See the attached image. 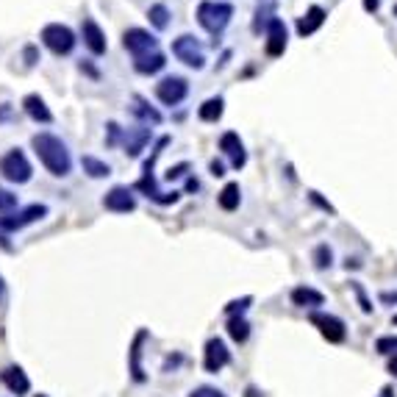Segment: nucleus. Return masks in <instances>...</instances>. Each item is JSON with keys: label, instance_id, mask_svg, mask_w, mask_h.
Listing matches in <instances>:
<instances>
[{"label": "nucleus", "instance_id": "nucleus-1", "mask_svg": "<svg viewBox=\"0 0 397 397\" xmlns=\"http://www.w3.org/2000/svg\"><path fill=\"white\" fill-rule=\"evenodd\" d=\"M31 145H33V153L39 156L42 167H45L50 176H56V178H67V176L72 173L70 150H67V145H64L56 134H45V131H42V134H33Z\"/></svg>", "mask_w": 397, "mask_h": 397}, {"label": "nucleus", "instance_id": "nucleus-2", "mask_svg": "<svg viewBox=\"0 0 397 397\" xmlns=\"http://www.w3.org/2000/svg\"><path fill=\"white\" fill-rule=\"evenodd\" d=\"M170 145V137H162L159 142H156V148H153V153H150V159L145 162V173H142V178L137 181V189L139 192H145L150 200H156V203H162V205H170V203H176V200L181 198V192H162L159 189V184H156V178H153V164H156V159L162 156V150Z\"/></svg>", "mask_w": 397, "mask_h": 397}, {"label": "nucleus", "instance_id": "nucleus-3", "mask_svg": "<svg viewBox=\"0 0 397 397\" xmlns=\"http://www.w3.org/2000/svg\"><path fill=\"white\" fill-rule=\"evenodd\" d=\"M233 17V6L225 0H203L198 6V22L211 36H219Z\"/></svg>", "mask_w": 397, "mask_h": 397}, {"label": "nucleus", "instance_id": "nucleus-4", "mask_svg": "<svg viewBox=\"0 0 397 397\" xmlns=\"http://www.w3.org/2000/svg\"><path fill=\"white\" fill-rule=\"evenodd\" d=\"M75 42H78V39H75V33H72L70 25L50 22V25L42 28V45H45L50 53H56V56H70L72 47H75Z\"/></svg>", "mask_w": 397, "mask_h": 397}, {"label": "nucleus", "instance_id": "nucleus-5", "mask_svg": "<svg viewBox=\"0 0 397 397\" xmlns=\"http://www.w3.org/2000/svg\"><path fill=\"white\" fill-rule=\"evenodd\" d=\"M0 176L8 181V184H28L33 170H31V162L25 159L22 150H8L3 159H0Z\"/></svg>", "mask_w": 397, "mask_h": 397}, {"label": "nucleus", "instance_id": "nucleus-6", "mask_svg": "<svg viewBox=\"0 0 397 397\" xmlns=\"http://www.w3.org/2000/svg\"><path fill=\"white\" fill-rule=\"evenodd\" d=\"M187 95H189V84L181 75H167L156 84V98L164 106H181L187 100Z\"/></svg>", "mask_w": 397, "mask_h": 397}, {"label": "nucleus", "instance_id": "nucleus-7", "mask_svg": "<svg viewBox=\"0 0 397 397\" xmlns=\"http://www.w3.org/2000/svg\"><path fill=\"white\" fill-rule=\"evenodd\" d=\"M42 217H47V205L45 203H33V205H25L20 211H11V214L0 217V231H22L25 225L39 222Z\"/></svg>", "mask_w": 397, "mask_h": 397}, {"label": "nucleus", "instance_id": "nucleus-8", "mask_svg": "<svg viewBox=\"0 0 397 397\" xmlns=\"http://www.w3.org/2000/svg\"><path fill=\"white\" fill-rule=\"evenodd\" d=\"M173 56H176L178 61H184L187 67H192V70H200V67L205 64L203 45H200L195 36H189V33H184V36H178V39L173 42Z\"/></svg>", "mask_w": 397, "mask_h": 397}, {"label": "nucleus", "instance_id": "nucleus-9", "mask_svg": "<svg viewBox=\"0 0 397 397\" xmlns=\"http://www.w3.org/2000/svg\"><path fill=\"white\" fill-rule=\"evenodd\" d=\"M123 47L137 59V56H145V53L159 50V42H156V36H153L150 31H145V28H128L125 36H123Z\"/></svg>", "mask_w": 397, "mask_h": 397}, {"label": "nucleus", "instance_id": "nucleus-10", "mask_svg": "<svg viewBox=\"0 0 397 397\" xmlns=\"http://www.w3.org/2000/svg\"><path fill=\"white\" fill-rule=\"evenodd\" d=\"M309 320H311V325H317V328H320V334H322L328 342H334V345L345 342L348 328H345V322H342L339 317H334V314H322V311H314Z\"/></svg>", "mask_w": 397, "mask_h": 397}, {"label": "nucleus", "instance_id": "nucleus-11", "mask_svg": "<svg viewBox=\"0 0 397 397\" xmlns=\"http://www.w3.org/2000/svg\"><path fill=\"white\" fill-rule=\"evenodd\" d=\"M231 364V350L222 339H208L203 350V370L205 373H219L222 367Z\"/></svg>", "mask_w": 397, "mask_h": 397}, {"label": "nucleus", "instance_id": "nucleus-12", "mask_svg": "<svg viewBox=\"0 0 397 397\" xmlns=\"http://www.w3.org/2000/svg\"><path fill=\"white\" fill-rule=\"evenodd\" d=\"M81 36H84V45L89 47V53H92V56H103V53L109 50L106 33H103V28H100L92 17H86V20L81 22Z\"/></svg>", "mask_w": 397, "mask_h": 397}, {"label": "nucleus", "instance_id": "nucleus-13", "mask_svg": "<svg viewBox=\"0 0 397 397\" xmlns=\"http://www.w3.org/2000/svg\"><path fill=\"white\" fill-rule=\"evenodd\" d=\"M219 150L231 159V167H233V170H242V167L247 164V153H244V145H242V139H239L236 131H225V134L219 137Z\"/></svg>", "mask_w": 397, "mask_h": 397}, {"label": "nucleus", "instance_id": "nucleus-14", "mask_svg": "<svg viewBox=\"0 0 397 397\" xmlns=\"http://www.w3.org/2000/svg\"><path fill=\"white\" fill-rule=\"evenodd\" d=\"M286 42H289V36H286L283 20H281V17H272V20L267 22V56H272V59L283 56Z\"/></svg>", "mask_w": 397, "mask_h": 397}, {"label": "nucleus", "instance_id": "nucleus-15", "mask_svg": "<svg viewBox=\"0 0 397 397\" xmlns=\"http://www.w3.org/2000/svg\"><path fill=\"white\" fill-rule=\"evenodd\" d=\"M103 205L109 211H114V214H128V211L137 208V198H134V192L128 187H114L111 192H106Z\"/></svg>", "mask_w": 397, "mask_h": 397}, {"label": "nucleus", "instance_id": "nucleus-16", "mask_svg": "<svg viewBox=\"0 0 397 397\" xmlns=\"http://www.w3.org/2000/svg\"><path fill=\"white\" fill-rule=\"evenodd\" d=\"M0 384L17 397L31 392V381H28V375L22 373V367H6V370L0 373Z\"/></svg>", "mask_w": 397, "mask_h": 397}, {"label": "nucleus", "instance_id": "nucleus-17", "mask_svg": "<svg viewBox=\"0 0 397 397\" xmlns=\"http://www.w3.org/2000/svg\"><path fill=\"white\" fill-rule=\"evenodd\" d=\"M150 142V128L148 125H142V128H128V131H123V148H125V153L134 159V156H139L142 150H145V145Z\"/></svg>", "mask_w": 397, "mask_h": 397}, {"label": "nucleus", "instance_id": "nucleus-18", "mask_svg": "<svg viewBox=\"0 0 397 397\" xmlns=\"http://www.w3.org/2000/svg\"><path fill=\"white\" fill-rule=\"evenodd\" d=\"M22 109H25V114H28L33 123H42V125L53 123V114H50L47 103H45L39 95H25V98H22Z\"/></svg>", "mask_w": 397, "mask_h": 397}, {"label": "nucleus", "instance_id": "nucleus-19", "mask_svg": "<svg viewBox=\"0 0 397 397\" xmlns=\"http://www.w3.org/2000/svg\"><path fill=\"white\" fill-rule=\"evenodd\" d=\"M322 22H325V8H322V6H311V8L297 20V33L306 39V36H311L314 31H320Z\"/></svg>", "mask_w": 397, "mask_h": 397}, {"label": "nucleus", "instance_id": "nucleus-20", "mask_svg": "<svg viewBox=\"0 0 397 397\" xmlns=\"http://www.w3.org/2000/svg\"><path fill=\"white\" fill-rule=\"evenodd\" d=\"M134 67H137V72H142V75H156V72H162V70L167 67V59H164L162 50H153V53L137 56V59H134Z\"/></svg>", "mask_w": 397, "mask_h": 397}, {"label": "nucleus", "instance_id": "nucleus-21", "mask_svg": "<svg viewBox=\"0 0 397 397\" xmlns=\"http://www.w3.org/2000/svg\"><path fill=\"white\" fill-rule=\"evenodd\" d=\"M292 303L297 309H317L325 303V295L311 289V286H297V289H292Z\"/></svg>", "mask_w": 397, "mask_h": 397}, {"label": "nucleus", "instance_id": "nucleus-22", "mask_svg": "<svg viewBox=\"0 0 397 397\" xmlns=\"http://www.w3.org/2000/svg\"><path fill=\"white\" fill-rule=\"evenodd\" d=\"M131 111L145 123V125H159L162 123V114L142 98V95H134V106H131Z\"/></svg>", "mask_w": 397, "mask_h": 397}, {"label": "nucleus", "instance_id": "nucleus-23", "mask_svg": "<svg viewBox=\"0 0 397 397\" xmlns=\"http://www.w3.org/2000/svg\"><path fill=\"white\" fill-rule=\"evenodd\" d=\"M222 111H225V100L222 98H211L198 109V117L203 123H217L222 117Z\"/></svg>", "mask_w": 397, "mask_h": 397}, {"label": "nucleus", "instance_id": "nucleus-24", "mask_svg": "<svg viewBox=\"0 0 397 397\" xmlns=\"http://www.w3.org/2000/svg\"><path fill=\"white\" fill-rule=\"evenodd\" d=\"M81 167H84V173L89 178H109L111 176V167L106 162L95 159V156H81Z\"/></svg>", "mask_w": 397, "mask_h": 397}, {"label": "nucleus", "instance_id": "nucleus-25", "mask_svg": "<svg viewBox=\"0 0 397 397\" xmlns=\"http://www.w3.org/2000/svg\"><path fill=\"white\" fill-rule=\"evenodd\" d=\"M217 203H219V208H225V211H236L239 203H242V189H239V184H228V187L217 195Z\"/></svg>", "mask_w": 397, "mask_h": 397}, {"label": "nucleus", "instance_id": "nucleus-26", "mask_svg": "<svg viewBox=\"0 0 397 397\" xmlns=\"http://www.w3.org/2000/svg\"><path fill=\"white\" fill-rule=\"evenodd\" d=\"M145 339H148V334H145V331H139V334H137V339H134V348H131V375H134V381H137V384H142V381H145V373H142V367H139V353H142L139 348H142V342H145Z\"/></svg>", "mask_w": 397, "mask_h": 397}, {"label": "nucleus", "instance_id": "nucleus-27", "mask_svg": "<svg viewBox=\"0 0 397 397\" xmlns=\"http://www.w3.org/2000/svg\"><path fill=\"white\" fill-rule=\"evenodd\" d=\"M228 336L233 339V342H247V336H250V322L244 320V317H231L228 320Z\"/></svg>", "mask_w": 397, "mask_h": 397}, {"label": "nucleus", "instance_id": "nucleus-28", "mask_svg": "<svg viewBox=\"0 0 397 397\" xmlns=\"http://www.w3.org/2000/svg\"><path fill=\"white\" fill-rule=\"evenodd\" d=\"M148 20L153 22V28L164 31V28L170 25V8H167L164 3H153V6L148 8Z\"/></svg>", "mask_w": 397, "mask_h": 397}, {"label": "nucleus", "instance_id": "nucleus-29", "mask_svg": "<svg viewBox=\"0 0 397 397\" xmlns=\"http://www.w3.org/2000/svg\"><path fill=\"white\" fill-rule=\"evenodd\" d=\"M331 258H334V253H331V247H328V244H320V247L314 250V264H317L320 270L331 267Z\"/></svg>", "mask_w": 397, "mask_h": 397}, {"label": "nucleus", "instance_id": "nucleus-30", "mask_svg": "<svg viewBox=\"0 0 397 397\" xmlns=\"http://www.w3.org/2000/svg\"><path fill=\"white\" fill-rule=\"evenodd\" d=\"M14 208H17V195L0 187V211H3V214H11Z\"/></svg>", "mask_w": 397, "mask_h": 397}, {"label": "nucleus", "instance_id": "nucleus-31", "mask_svg": "<svg viewBox=\"0 0 397 397\" xmlns=\"http://www.w3.org/2000/svg\"><path fill=\"white\" fill-rule=\"evenodd\" d=\"M250 303H253V297H242V300L228 303V306H225V311H228V317H236V314L242 317V314L247 311V306H250Z\"/></svg>", "mask_w": 397, "mask_h": 397}, {"label": "nucleus", "instance_id": "nucleus-32", "mask_svg": "<svg viewBox=\"0 0 397 397\" xmlns=\"http://www.w3.org/2000/svg\"><path fill=\"white\" fill-rule=\"evenodd\" d=\"M378 353H384V356H389V353H397V336H384V339H378Z\"/></svg>", "mask_w": 397, "mask_h": 397}, {"label": "nucleus", "instance_id": "nucleus-33", "mask_svg": "<svg viewBox=\"0 0 397 397\" xmlns=\"http://www.w3.org/2000/svg\"><path fill=\"white\" fill-rule=\"evenodd\" d=\"M189 397H228V395L219 392V389H214V387H198Z\"/></svg>", "mask_w": 397, "mask_h": 397}, {"label": "nucleus", "instance_id": "nucleus-34", "mask_svg": "<svg viewBox=\"0 0 397 397\" xmlns=\"http://www.w3.org/2000/svg\"><path fill=\"white\" fill-rule=\"evenodd\" d=\"M353 292H356V295H359V303H361V309H364V311H367V314H370V311H373V303H370V300H367V295H364V289H361V286H359V283H353Z\"/></svg>", "mask_w": 397, "mask_h": 397}, {"label": "nucleus", "instance_id": "nucleus-35", "mask_svg": "<svg viewBox=\"0 0 397 397\" xmlns=\"http://www.w3.org/2000/svg\"><path fill=\"white\" fill-rule=\"evenodd\" d=\"M187 170H189V164H178V167L167 170V176H164V178H167V181H173V178H181V176H184Z\"/></svg>", "mask_w": 397, "mask_h": 397}, {"label": "nucleus", "instance_id": "nucleus-36", "mask_svg": "<svg viewBox=\"0 0 397 397\" xmlns=\"http://www.w3.org/2000/svg\"><path fill=\"white\" fill-rule=\"evenodd\" d=\"M211 176H214V178H222V176H225V164H222V162H211Z\"/></svg>", "mask_w": 397, "mask_h": 397}, {"label": "nucleus", "instance_id": "nucleus-37", "mask_svg": "<svg viewBox=\"0 0 397 397\" xmlns=\"http://www.w3.org/2000/svg\"><path fill=\"white\" fill-rule=\"evenodd\" d=\"M309 195H311V200H314V203H317V205H322V208H325V211H334V205H331V203H325V200L320 198V192H309Z\"/></svg>", "mask_w": 397, "mask_h": 397}, {"label": "nucleus", "instance_id": "nucleus-38", "mask_svg": "<svg viewBox=\"0 0 397 397\" xmlns=\"http://www.w3.org/2000/svg\"><path fill=\"white\" fill-rule=\"evenodd\" d=\"M198 189H200L198 178H189V181H187V192H198Z\"/></svg>", "mask_w": 397, "mask_h": 397}, {"label": "nucleus", "instance_id": "nucleus-39", "mask_svg": "<svg viewBox=\"0 0 397 397\" xmlns=\"http://www.w3.org/2000/svg\"><path fill=\"white\" fill-rule=\"evenodd\" d=\"M378 3H381V0H364V8H367V11H375Z\"/></svg>", "mask_w": 397, "mask_h": 397}, {"label": "nucleus", "instance_id": "nucleus-40", "mask_svg": "<svg viewBox=\"0 0 397 397\" xmlns=\"http://www.w3.org/2000/svg\"><path fill=\"white\" fill-rule=\"evenodd\" d=\"M389 373H392V375L397 378V353L392 356V359H389Z\"/></svg>", "mask_w": 397, "mask_h": 397}, {"label": "nucleus", "instance_id": "nucleus-41", "mask_svg": "<svg viewBox=\"0 0 397 397\" xmlns=\"http://www.w3.org/2000/svg\"><path fill=\"white\" fill-rule=\"evenodd\" d=\"M3 303H6V281L0 278V306H3Z\"/></svg>", "mask_w": 397, "mask_h": 397}, {"label": "nucleus", "instance_id": "nucleus-42", "mask_svg": "<svg viewBox=\"0 0 397 397\" xmlns=\"http://www.w3.org/2000/svg\"><path fill=\"white\" fill-rule=\"evenodd\" d=\"M392 322H395V325H397V317H395V320H392Z\"/></svg>", "mask_w": 397, "mask_h": 397}, {"label": "nucleus", "instance_id": "nucleus-43", "mask_svg": "<svg viewBox=\"0 0 397 397\" xmlns=\"http://www.w3.org/2000/svg\"><path fill=\"white\" fill-rule=\"evenodd\" d=\"M36 397H47V395H36Z\"/></svg>", "mask_w": 397, "mask_h": 397}]
</instances>
